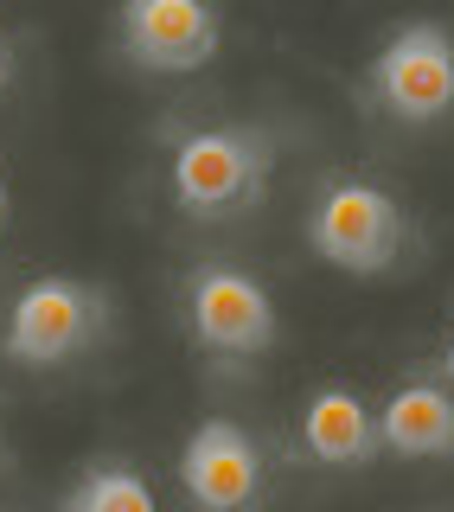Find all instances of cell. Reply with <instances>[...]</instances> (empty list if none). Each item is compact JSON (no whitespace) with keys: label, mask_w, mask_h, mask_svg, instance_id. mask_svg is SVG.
<instances>
[{"label":"cell","mask_w":454,"mask_h":512,"mask_svg":"<svg viewBox=\"0 0 454 512\" xmlns=\"http://www.w3.org/2000/svg\"><path fill=\"white\" fill-rule=\"evenodd\" d=\"M275 173V141L250 122H212V128H192V135L173 141L167 160V186L173 205L199 224H224L243 218L256 199H263Z\"/></svg>","instance_id":"cell-1"},{"label":"cell","mask_w":454,"mask_h":512,"mask_svg":"<svg viewBox=\"0 0 454 512\" xmlns=\"http://www.w3.org/2000/svg\"><path fill=\"white\" fill-rule=\"evenodd\" d=\"M109 327V295L84 276H32L7 308L0 327V352H7L20 372H52L71 365L84 346L103 340Z\"/></svg>","instance_id":"cell-2"},{"label":"cell","mask_w":454,"mask_h":512,"mask_svg":"<svg viewBox=\"0 0 454 512\" xmlns=\"http://www.w3.org/2000/svg\"><path fill=\"white\" fill-rule=\"evenodd\" d=\"M365 90L391 122H442L454 116V26L448 20H403L371 52Z\"/></svg>","instance_id":"cell-3"},{"label":"cell","mask_w":454,"mask_h":512,"mask_svg":"<svg viewBox=\"0 0 454 512\" xmlns=\"http://www.w3.org/2000/svg\"><path fill=\"white\" fill-rule=\"evenodd\" d=\"M307 250L346 276H384L403 250V205L371 180H327L307 205Z\"/></svg>","instance_id":"cell-4"},{"label":"cell","mask_w":454,"mask_h":512,"mask_svg":"<svg viewBox=\"0 0 454 512\" xmlns=\"http://www.w3.org/2000/svg\"><path fill=\"white\" fill-rule=\"evenodd\" d=\"M224 45L218 0H122L116 7V52L148 77L205 71Z\"/></svg>","instance_id":"cell-5"},{"label":"cell","mask_w":454,"mask_h":512,"mask_svg":"<svg viewBox=\"0 0 454 512\" xmlns=\"http://www.w3.org/2000/svg\"><path fill=\"white\" fill-rule=\"evenodd\" d=\"M186 327L205 352H224V359H256V352L275 346L282 320H275L269 288L237 263H199L186 276Z\"/></svg>","instance_id":"cell-6"},{"label":"cell","mask_w":454,"mask_h":512,"mask_svg":"<svg viewBox=\"0 0 454 512\" xmlns=\"http://www.w3.org/2000/svg\"><path fill=\"white\" fill-rule=\"evenodd\" d=\"M180 487L192 512H263L269 461L237 416H205L180 448Z\"/></svg>","instance_id":"cell-7"},{"label":"cell","mask_w":454,"mask_h":512,"mask_svg":"<svg viewBox=\"0 0 454 512\" xmlns=\"http://www.w3.org/2000/svg\"><path fill=\"white\" fill-rule=\"evenodd\" d=\"M295 436H301V455L320 461V468H371V461L384 455L378 410H371L352 384H320L301 404Z\"/></svg>","instance_id":"cell-8"},{"label":"cell","mask_w":454,"mask_h":512,"mask_svg":"<svg viewBox=\"0 0 454 512\" xmlns=\"http://www.w3.org/2000/svg\"><path fill=\"white\" fill-rule=\"evenodd\" d=\"M378 442L403 461H454V391L410 378L378 404Z\"/></svg>","instance_id":"cell-9"},{"label":"cell","mask_w":454,"mask_h":512,"mask_svg":"<svg viewBox=\"0 0 454 512\" xmlns=\"http://www.w3.org/2000/svg\"><path fill=\"white\" fill-rule=\"evenodd\" d=\"M58 512H160L154 487L141 468H128V461H90L84 474L64 487Z\"/></svg>","instance_id":"cell-10"},{"label":"cell","mask_w":454,"mask_h":512,"mask_svg":"<svg viewBox=\"0 0 454 512\" xmlns=\"http://www.w3.org/2000/svg\"><path fill=\"white\" fill-rule=\"evenodd\" d=\"M13 84V45H7V32H0V90Z\"/></svg>","instance_id":"cell-11"},{"label":"cell","mask_w":454,"mask_h":512,"mask_svg":"<svg viewBox=\"0 0 454 512\" xmlns=\"http://www.w3.org/2000/svg\"><path fill=\"white\" fill-rule=\"evenodd\" d=\"M435 365H442V384L454 391V333H448V346H442V359H435Z\"/></svg>","instance_id":"cell-12"},{"label":"cell","mask_w":454,"mask_h":512,"mask_svg":"<svg viewBox=\"0 0 454 512\" xmlns=\"http://www.w3.org/2000/svg\"><path fill=\"white\" fill-rule=\"evenodd\" d=\"M7 212H13V199H7V180H0V231H7Z\"/></svg>","instance_id":"cell-13"}]
</instances>
